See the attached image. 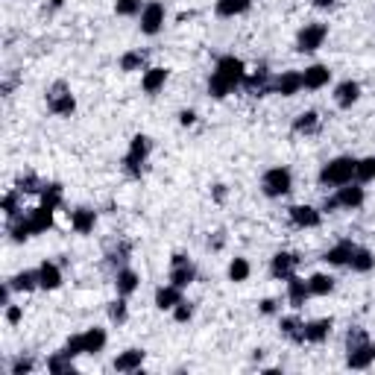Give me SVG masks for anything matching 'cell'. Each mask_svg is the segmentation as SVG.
<instances>
[{
  "mask_svg": "<svg viewBox=\"0 0 375 375\" xmlns=\"http://www.w3.org/2000/svg\"><path fill=\"white\" fill-rule=\"evenodd\" d=\"M144 358H147L144 349H127V352H120L115 358V372H135V369H141Z\"/></svg>",
  "mask_w": 375,
  "mask_h": 375,
  "instance_id": "obj_19",
  "label": "cell"
},
{
  "mask_svg": "<svg viewBox=\"0 0 375 375\" xmlns=\"http://www.w3.org/2000/svg\"><path fill=\"white\" fill-rule=\"evenodd\" d=\"M150 150H152V141L147 135H135L129 141V150H127V156H123V170H127L132 179H141L144 164L150 159Z\"/></svg>",
  "mask_w": 375,
  "mask_h": 375,
  "instance_id": "obj_3",
  "label": "cell"
},
{
  "mask_svg": "<svg viewBox=\"0 0 375 375\" xmlns=\"http://www.w3.org/2000/svg\"><path fill=\"white\" fill-rule=\"evenodd\" d=\"M193 120H197V115H193L191 109H188V112H182V115H179V123H182V127H191Z\"/></svg>",
  "mask_w": 375,
  "mask_h": 375,
  "instance_id": "obj_48",
  "label": "cell"
},
{
  "mask_svg": "<svg viewBox=\"0 0 375 375\" xmlns=\"http://www.w3.org/2000/svg\"><path fill=\"white\" fill-rule=\"evenodd\" d=\"M335 3H337V0H314V6H317V9H331Z\"/></svg>",
  "mask_w": 375,
  "mask_h": 375,
  "instance_id": "obj_51",
  "label": "cell"
},
{
  "mask_svg": "<svg viewBox=\"0 0 375 375\" xmlns=\"http://www.w3.org/2000/svg\"><path fill=\"white\" fill-rule=\"evenodd\" d=\"M26 217H30L33 234H41L53 226V208H47V205H38V208H33V212H26Z\"/></svg>",
  "mask_w": 375,
  "mask_h": 375,
  "instance_id": "obj_24",
  "label": "cell"
},
{
  "mask_svg": "<svg viewBox=\"0 0 375 375\" xmlns=\"http://www.w3.org/2000/svg\"><path fill=\"white\" fill-rule=\"evenodd\" d=\"M144 62H147V50H129L120 56V71H127V74L141 71Z\"/></svg>",
  "mask_w": 375,
  "mask_h": 375,
  "instance_id": "obj_34",
  "label": "cell"
},
{
  "mask_svg": "<svg viewBox=\"0 0 375 375\" xmlns=\"http://www.w3.org/2000/svg\"><path fill=\"white\" fill-rule=\"evenodd\" d=\"M3 214H6L9 220H15V217L21 214V191H18V188L9 191L6 197H3Z\"/></svg>",
  "mask_w": 375,
  "mask_h": 375,
  "instance_id": "obj_37",
  "label": "cell"
},
{
  "mask_svg": "<svg viewBox=\"0 0 375 375\" xmlns=\"http://www.w3.org/2000/svg\"><path fill=\"white\" fill-rule=\"evenodd\" d=\"M97 226V214L91 212V208H77V212H71V229L79 232V234H88L94 232Z\"/></svg>",
  "mask_w": 375,
  "mask_h": 375,
  "instance_id": "obj_23",
  "label": "cell"
},
{
  "mask_svg": "<svg viewBox=\"0 0 375 375\" xmlns=\"http://www.w3.org/2000/svg\"><path fill=\"white\" fill-rule=\"evenodd\" d=\"M290 223L296 229H317L323 223V212L314 205H294L290 208Z\"/></svg>",
  "mask_w": 375,
  "mask_h": 375,
  "instance_id": "obj_8",
  "label": "cell"
},
{
  "mask_svg": "<svg viewBox=\"0 0 375 375\" xmlns=\"http://www.w3.org/2000/svg\"><path fill=\"white\" fill-rule=\"evenodd\" d=\"M282 335L290 340V343H305V323H299L296 317H282Z\"/></svg>",
  "mask_w": 375,
  "mask_h": 375,
  "instance_id": "obj_28",
  "label": "cell"
},
{
  "mask_svg": "<svg viewBox=\"0 0 375 375\" xmlns=\"http://www.w3.org/2000/svg\"><path fill=\"white\" fill-rule=\"evenodd\" d=\"M355 168H358V159H352V156L331 159L328 164H323V170H319V185H326V188L349 185L355 179Z\"/></svg>",
  "mask_w": 375,
  "mask_h": 375,
  "instance_id": "obj_2",
  "label": "cell"
},
{
  "mask_svg": "<svg viewBox=\"0 0 375 375\" xmlns=\"http://www.w3.org/2000/svg\"><path fill=\"white\" fill-rule=\"evenodd\" d=\"M261 314H276V302L273 299H264L261 302Z\"/></svg>",
  "mask_w": 375,
  "mask_h": 375,
  "instance_id": "obj_49",
  "label": "cell"
},
{
  "mask_svg": "<svg viewBox=\"0 0 375 375\" xmlns=\"http://www.w3.org/2000/svg\"><path fill=\"white\" fill-rule=\"evenodd\" d=\"M244 86H246V91L253 94V97H264V94H273V82H270V71L267 67H258V71H253V74H246L244 77Z\"/></svg>",
  "mask_w": 375,
  "mask_h": 375,
  "instance_id": "obj_12",
  "label": "cell"
},
{
  "mask_svg": "<svg viewBox=\"0 0 375 375\" xmlns=\"http://www.w3.org/2000/svg\"><path fill=\"white\" fill-rule=\"evenodd\" d=\"M296 267H299V258L294 255V253H276L273 255V261H270V276L273 279H290V276L296 273Z\"/></svg>",
  "mask_w": 375,
  "mask_h": 375,
  "instance_id": "obj_10",
  "label": "cell"
},
{
  "mask_svg": "<svg viewBox=\"0 0 375 375\" xmlns=\"http://www.w3.org/2000/svg\"><path fill=\"white\" fill-rule=\"evenodd\" d=\"M335 197H337L340 208H349V212H352V208H360V205H364V200H367V191L360 188V182H355V185L349 182V185H340Z\"/></svg>",
  "mask_w": 375,
  "mask_h": 375,
  "instance_id": "obj_13",
  "label": "cell"
},
{
  "mask_svg": "<svg viewBox=\"0 0 375 375\" xmlns=\"http://www.w3.org/2000/svg\"><path fill=\"white\" fill-rule=\"evenodd\" d=\"M47 109L59 118H71L77 112V100H74L71 88H67V82H53L47 88Z\"/></svg>",
  "mask_w": 375,
  "mask_h": 375,
  "instance_id": "obj_4",
  "label": "cell"
},
{
  "mask_svg": "<svg viewBox=\"0 0 375 375\" xmlns=\"http://www.w3.org/2000/svg\"><path fill=\"white\" fill-rule=\"evenodd\" d=\"M355 246L358 244H352V241H340V244H335L328 249V253L323 255V261H328L331 267H349V258H352V253H355Z\"/></svg>",
  "mask_w": 375,
  "mask_h": 375,
  "instance_id": "obj_16",
  "label": "cell"
},
{
  "mask_svg": "<svg viewBox=\"0 0 375 375\" xmlns=\"http://www.w3.org/2000/svg\"><path fill=\"white\" fill-rule=\"evenodd\" d=\"M65 352L71 355V358H77V355H86V346H82V335H74L71 340L65 343Z\"/></svg>",
  "mask_w": 375,
  "mask_h": 375,
  "instance_id": "obj_44",
  "label": "cell"
},
{
  "mask_svg": "<svg viewBox=\"0 0 375 375\" xmlns=\"http://www.w3.org/2000/svg\"><path fill=\"white\" fill-rule=\"evenodd\" d=\"M328 38V26L326 24H305L299 35H296V50L299 53H314L323 47V41Z\"/></svg>",
  "mask_w": 375,
  "mask_h": 375,
  "instance_id": "obj_6",
  "label": "cell"
},
{
  "mask_svg": "<svg viewBox=\"0 0 375 375\" xmlns=\"http://www.w3.org/2000/svg\"><path fill=\"white\" fill-rule=\"evenodd\" d=\"M349 267H352L355 273H369V270L375 267V255L369 253L367 246H355V253H352V258H349Z\"/></svg>",
  "mask_w": 375,
  "mask_h": 375,
  "instance_id": "obj_27",
  "label": "cell"
},
{
  "mask_svg": "<svg viewBox=\"0 0 375 375\" xmlns=\"http://www.w3.org/2000/svg\"><path fill=\"white\" fill-rule=\"evenodd\" d=\"M197 279V267L185 258V255H173V270H170V285L176 287H188Z\"/></svg>",
  "mask_w": 375,
  "mask_h": 375,
  "instance_id": "obj_11",
  "label": "cell"
},
{
  "mask_svg": "<svg viewBox=\"0 0 375 375\" xmlns=\"http://www.w3.org/2000/svg\"><path fill=\"white\" fill-rule=\"evenodd\" d=\"M9 285H12V290H35L38 287V270H24V273H18V276H12L9 279Z\"/></svg>",
  "mask_w": 375,
  "mask_h": 375,
  "instance_id": "obj_33",
  "label": "cell"
},
{
  "mask_svg": "<svg viewBox=\"0 0 375 375\" xmlns=\"http://www.w3.org/2000/svg\"><path fill=\"white\" fill-rule=\"evenodd\" d=\"M47 369H50L53 375H59V372H74V358L62 349L59 355H53V358L47 360Z\"/></svg>",
  "mask_w": 375,
  "mask_h": 375,
  "instance_id": "obj_36",
  "label": "cell"
},
{
  "mask_svg": "<svg viewBox=\"0 0 375 375\" xmlns=\"http://www.w3.org/2000/svg\"><path fill=\"white\" fill-rule=\"evenodd\" d=\"M41 205H47V208H56L62 205V188L59 185H45V191H41Z\"/></svg>",
  "mask_w": 375,
  "mask_h": 375,
  "instance_id": "obj_38",
  "label": "cell"
},
{
  "mask_svg": "<svg viewBox=\"0 0 375 375\" xmlns=\"http://www.w3.org/2000/svg\"><path fill=\"white\" fill-rule=\"evenodd\" d=\"M62 285V270H59V264H53V261H45L38 267V287H45V290H56Z\"/></svg>",
  "mask_w": 375,
  "mask_h": 375,
  "instance_id": "obj_21",
  "label": "cell"
},
{
  "mask_svg": "<svg viewBox=\"0 0 375 375\" xmlns=\"http://www.w3.org/2000/svg\"><path fill=\"white\" fill-rule=\"evenodd\" d=\"M355 179L360 185H367L375 179V156H367V159H358V168H355Z\"/></svg>",
  "mask_w": 375,
  "mask_h": 375,
  "instance_id": "obj_35",
  "label": "cell"
},
{
  "mask_svg": "<svg viewBox=\"0 0 375 375\" xmlns=\"http://www.w3.org/2000/svg\"><path fill=\"white\" fill-rule=\"evenodd\" d=\"M164 82H168V67H147L141 86H144L147 94H156V91L164 88Z\"/></svg>",
  "mask_w": 375,
  "mask_h": 375,
  "instance_id": "obj_25",
  "label": "cell"
},
{
  "mask_svg": "<svg viewBox=\"0 0 375 375\" xmlns=\"http://www.w3.org/2000/svg\"><path fill=\"white\" fill-rule=\"evenodd\" d=\"M358 100H360V86L355 79H346V82H340V86L335 88V103L340 109H352Z\"/></svg>",
  "mask_w": 375,
  "mask_h": 375,
  "instance_id": "obj_17",
  "label": "cell"
},
{
  "mask_svg": "<svg viewBox=\"0 0 375 375\" xmlns=\"http://www.w3.org/2000/svg\"><path fill=\"white\" fill-rule=\"evenodd\" d=\"M244 77H246V67L238 56H220L212 71V79H208V94L223 100L238 86H244Z\"/></svg>",
  "mask_w": 375,
  "mask_h": 375,
  "instance_id": "obj_1",
  "label": "cell"
},
{
  "mask_svg": "<svg viewBox=\"0 0 375 375\" xmlns=\"http://www.w3.org/2000/svg\"><path fill=\"white\" fill-rule=\"evenodd\" d=\"M191 317H193V305L182 299V302H179L176 308H173V319H176V323H188Z\"/></svg>",
  "mask_w": 375,
  "mask_h": 375,
  "instance_id": "obj_43",
  "label": "cell"
},
{
  "mask_svg": "<svg viewBox=\"0 0 375 375\" xmlns=\"http://www.w3.org/2000/svg\"><path fill=\"white\" fill-rule=\"evenodd\" d=\"M109 319L112 323H127V302H123V296L120 299H115V302H109Z\"/></svg>",
  "mask_w": 375,
  "mask_h": 375,
  "instance_id": "obj_42",
  "label": "cell"
},
{
  "mask_svg": "<svg viewBox=\"0 0 375 375\" xmlns=\"http://www.w3.org/2000/svg\"><path fill=\"white\" fill-rule=\"evenodd\" d=\"M179 302H182V287L164 285V287L156 290V308H159V311H173Z\"/></svg>",
  "mask_w": 375,
  "mask_h": 375,
  "instance_id": "obj_20",
  "label": "cell"
},
{
  "mask_svg": "<svg viewBox=\"0 0 375 375\" xmlns=\"http://www.w3.org/2000/svg\"><path fill=\"white\" fill-rule=\"evenodd\" d=\"M372 360H375V343L372 340H364V343L346 349V364H349L352 369H367Z\"/></svg>",
  "mask_w": 375,
  "mask_h": 375,
  "instance_id": "obj_7",
  "label": "cell"
},
{
  "mask_svg": "<svg viewBox=\"0 0 375 375\" xmlns=\"http://www.w3.org/2000/svg\"><path fill=\"white\" fill-rule=\"evenodd\" d=\"M138 273L135 270H129V267H123V270H118V276H115V287H118V294L120 296H129V294H135L138 290Z\"/></svg>",
  "mask_w": 375,
  "mask_h": 375,
  "instance_id": "obj_26",
  "label": "cell"
},
{
  "mask_svg": "<svg viewBox=\"0 0 375 375\" xmlns=\"http://www.w3.org/2000/svg\"><path fill=\"white\" fill-rule=\"evenodd\" d=\"M6 319H9L12 326L21 323V308H18V305H9V308H6Z\"/></svg>",
  "mask_w": 375,
  "mask_h": 375,
  "instance_id": "obj_46",
  "label": "cell"
},
{
  "mask_svg": "<svg viewBox=\"0 0 375 375\" xmlns=\"http://www.w3.org/2000/svg\"><path fill=\"white\" fill-rule=\"evenodd\" d=\"M308 296H311V287H308V282L299 279V276L294 273V276H290V279H287V299H290V305H294V308L299 311Z\"/></svg>",
  "mask_w": 375,
  "mask_h": 375,
  "instance_id": "obj_18",
  "label": "cell"
},
{
  "mask_svg": "<svg viewBox=\"0 0 375 375\" xmlns=\"http://www.w3.org/2000/svg\"><path fill=\"white\" fill-rule=\"evenodd\" d=\"M115 12H118V15H123V18H132V15H141L144 6H141V0H118Z\"/></svg>",
  "mask_w": 375,
  "mask_h": 375,
  "instance_id": "obj_41",
  "label": "cell"
},
{
  "mask_svg": "<svg viewBox=\"0 0 375 375\" xmlns=\"http://www.w3.org/2000/svg\"><path fill=\"white\" fill-rule=\"evenodd\" d=\"M337 208H340V202H337V197H326V202H323V208H319V212H337Z\"/></svg>",
  "mask_w": 375,
  "mask_h": 375,
  "instance_id": "obj_47",
  "label": "cell"
},
{
  "mask_svg": "<svg viewBox=\"0 0 375 375\" xmlns=\"http://www.w3.org/2000/svg\"><path fill=\"white\" fill-rule=\"evenodd\" d=\"M249 3H253V0H217V15L234 18V15H241V12H246Z\"/></svg>",
  "mask_w": 375,
  "mask_h": 375,
  "instance_id": "obj_32",
  "label": "cell"
},
{
  "mask_svg": "<svg viewBox=\"0 0 375 375\" xmlns=\"http://www.w3.org/2000/svg\"><path fill=\"white\" fill-rule=\"evenodd\" d=\"M33 358H18L15 364H12V375H26V372H33Z\"/></svg>",
  "mask_w": 375,
  "mask_h": 375,
  "instance_id": "obj_45",
  "label": "cell"
},
{
  "mask_svg": "<svg viewBox=\"0 0 375 375\" xmlns=\"http://www.w3.org/2000/svg\"><path fill=\"white\" fill-rule=\"evenodd\" d=\"M290 188H294V173L287 168H270L261 176V191L267 193L270 200L285 197V193H290Z\"/></svg>",
  "mask_w": 375,
  "mask_h": 375,
  "instance_id": "obj_5",
  "label": "cell"
},
{
  "mask_svg": "<svg viewBox=\"0 0 375 375\" xmlns=\"http://www.w3.org/2000/svg\"><path fill=\"white\" fill-rule=\"evenodd\" d=\"M331 328H335V323H331L328 317L314 319V323L305 326V343H323V340H328Z\"/></svg>",
  "mask_w": 375,
  "mask_h": 375,
  "instance_id": "obj_22",
  "label": "cell"
},
{
  "mask_svg": "<svg viewBox=\"0 0 375 375\" xmlns=\"http://www.w3.org/2000/svg\"><path fill=\"white\" fill-rule=\"evenodd\" d=\"M229 279L232 282H246L249 279V261L246 258H234L229 264Z\"/></svg>",
  "mask_w": 375,
  "mask_h": 375,
  "instance_id": "obj_39",
  "label": "cell"
},
{
  "mask_svg": "<svg viewBox=\"0 0 375 375\" xmlns=\"http://www.w3.org/2000/svg\"><path fill=\"white\" fill-rule=\"evenodd\" d=\"M161 26H164V6L159 3V0H150V3L144 6V12H141V33L144 35H156Z\"/></svg>",
  "mask_w": 375,
  "mask_h": 375,
  "instance_id": "obj_9",
  "label": "cell"
},
{
  "mask_svg": "<svg viewBox=\"0 0 375 375\" xmlns=\"http://www.w3.org/2000/svg\"><path fill=\"white\" fill-rule=\"evenodd\" d=\"M18 191L21 193H41V191H45V185H41V179L35 173H24L18 179Z\"/></svg>",
  "mask_w": 375,
  "mask_h": 375,
  "instance_id": "obj_40",
  "label": "cell"
},
{
  "mask_svg": "<svg viewBox=\"0 0 375 375\" xmlns=\"http://www.w3.org/2000/svg\"><path fill=\"white\" fill-rule=\"evenodd\" d=\"M331 82V71L326 65H311V67H305V74H302V88H308V91H319V88H326Z\"/></svg>",
  "mask_w": 375,
  "mask_h": 375,
  "instance_id": "obj_14",
  "label": "cell"
},
{
  "mask_svg": "<svg viewBox=\"0 0 375 375\" xmlns=\"http://www.w3.org/2000/svg\"><path fill=\"white\" fill-rule=\"evenodd\" d=\"M214 200H217V202L226 200V185H214Z\"/></svg>",
  "mask_w": 375,
  "mask_h": 375,
  "instance_id": "obj_50",
  "label": "cell"
},
{
  "mask_svg": "<svg viewBox=\"0 0 375 375\" xmlns=\"http://www.w3.org/2000/svg\"><path fill=\"white\" fill-rule=\"evenodd\" d=\"M317 129H319V115L317 112H302L294 120V132L296 135H314Z\"/></svg>",
  "mask_w": 375,
  "mask_h": 375,
  "instance_id": "obj_31",
  "label": "cell"
},
{
  "mask_svg": "<svg viewBox=\"0 0 375 375\" xmlns=\"http://www.w3.org/2000/svg\"><path fill=\"white\" fill-rule=\"evenodd\" d=\"M308 287H311V296H328L335 290V279L326 273H314L308 279Z\"/></svg>",
  "mask_w": 375,
  "mask_h": 375,
  "instance_id": "obj_30",
  "label": "cell"
},
{
  "mask_svg": "<svg viewBox=\"0 0 375 375\" xmlns=\"http://www.w3.org/2000/svg\"><path fill=\"white\" fill-rule=\"evenodd\" d=\"M82 346H86V355L103 352V346H106V331H103V328H88V331H82Z\"/></svg>",
  "mask_w": 375,
  "mask_h": 375,
  "instance_id": "obj_29",
  "label": "cell"
},
{
  "mask_svg": "<svg viewBox=\"0 0 375 375\" xmlns=\"http://www.w3.org/2000/svg\"><path fill=\"white\" fill-rule=\"evenodd\" d=\"M302 91V74L299 71H285L282 77L273 79V94H282V97H294Z\"/></svg>",
  "mask_w": 375,
  "mask_h": 375,
  "instance_id": "obj_15",
  "label": "cell"
}]
</instances>
